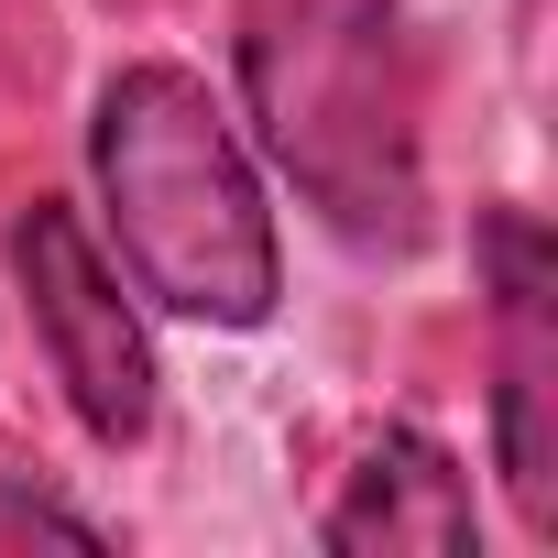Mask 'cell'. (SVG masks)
Segmentation results:
<instances>
[{"label":"cell","instance_id":"obj_1","mask_svg":"<svg viewBox=\"0 0 558 558\" xmlns=\"http://www.w3.org/2000/svg\"><path fill=\"white\" fill-rule=\"evenodd\" d=\"M241 99L286 186L362 252H405L427 230V143L405 0H241L230 23Z\"/></svg>","mask_w":558,"mask_h":558},{"label":"cell","instance_id":"obj_2","mask_svg":"<svg viewBox=\"0 0 558 558\" xmlns=\"http://www.w3.org/2000/svg\"><path fill=\"white\" fill-rule=\"evenodd\" d=\"M88 165H99L121 263L154 307H175L197 329H263L274 318L286 241H274L263 175H252V154H241V132L197 66H165V56L121 66L99 88Z\"/></svg>","mask_w":558,"mask_h":558},{"label":"cell","instance_id":"obj_4","mask_svg":"<svg viewBox=\"0 0 558 558\" xmlns=\"http://www.w3.org/2000/svg\"><path fill=\"white\" fill-rule=\"evenodd\" d=\"M482 286H493V460L525 536L558 525V263L525 208H482Z\"/></svg>","mask_w":558,"mask_h":558},{"label":"cell","instance_id":"obj_3","mask_svg":"<svg viewBox=\"0 0 558 558\" xmlns=\"http://www.w3.org/2000/svg\"><path fill=\"white\" fill-rule=\"evenodd\" d=\"M12 286H23V318H34V340H45L66 405H77V427L99 449H132L154 427V340H143L110 252L88 241V219L66 197H34L12 219Z\"/></svg>","mask_w":558,"mask_h":558},{"label":"cell","instance_id":"obj_5","mask_svg":"<svg viewBox=\"0 0 558 558\" xmlns=\"http://www.w3.org/2000/svg\"><path fill=\"white\" fill-rule=\"evenodd\" d=\"M318 547H340V558H471L482 547V504H471V471L427 438V427H384L362 460H351V482H340V504L318 514Z\"/></svg>","mask_w":558,"mask_h":558}]
</instances>
